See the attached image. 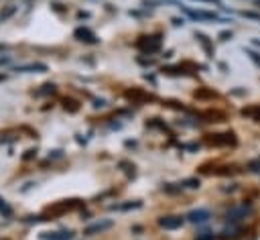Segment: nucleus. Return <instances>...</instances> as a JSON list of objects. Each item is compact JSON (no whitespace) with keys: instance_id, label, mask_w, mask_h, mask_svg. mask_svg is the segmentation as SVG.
<instances>
[{"instance_id":"obj_1","label":"nucleus","mask_w":260,"mask_h":240,"mask_svg":"<svg viewBox=\"0 0 260 240\" xmlns=\"http://www.w3.org/2000/svg\"><path fill=\"white\" fill-rule=\"evenodd\" d=\"M250 212H252V207H250V205H246V203H242V205H232V207L225 212V220H228L230 224H236V222L244 220Z\"/></svg>"},{"instance_id":"obj_2","label":"nucleus","mask_w":260,"mask_h":240,"mask_svg":"<svg viewBox=\"0 0 260 240\" xmlns=\"http://www.w3.org/2000/svg\"><path fill=\"white\" fill-rule=\"evenodd\" d=\"M183 218L181 216H175V214H169V216H160L158 218V226L165 228V230H177L183 226Z\"/></svg>"},{"instance_id":"obj_3","label":"nucleus","mask_w":260,"mask_h":240,"mask_svg":"<svg viewBox=\"0 0 260 240\" xmlns=\"http://www.w3.org/2000/svg\"><path fill=\"white\" fill-rule=\"evenodd\" d=\"M108 228H112V220H100V222H93V224L85 226L83 234L93 236V234H100V232H104V230H108Z\"/></svg>"},{"instance_id":"obj_4","label":"nucleus","mask_w":260,"mask_h":240,"mask_svg":"<svg viewBox=\"0 0 260 240\" xmlns=\"http://www.w3.org/2000/svg\"><path fill=\"white\" fill-rule=\"evenodd\" d=\"M138 47H140L142 51L152 53V51H156V49L160 47V41H158L156 37H142V39L138 41Z\"/></svg>"},{"instance_id":"obj_5","label":"nucleus","mask_w":260,"mask_h":240,"mask_svg":"<svg viewBox=\"0 0 260 240\" xmlns=\"http://www.w3.org/2000/svg\"><path fill=\"white\" fill-rule=\"evenodd\" d=\"M211 218V214L207 212V209H193L189 216H187V220L189 222H193V224H201V222H207Z\"/></svg>"},{"instance_id":"obj_6","label":"nucleus","mask_w":260,"mask_h":240,"mask_svg":"<svg viewBox=\"0 0 260 240\" xmlns=\"http://www.w3.org/2000/svg\"><path fill=\"white\" fill-rule=\"evenodd\" d=\"M207 142L209 144H232L234 138H232V134H209Z\"/></svg>"},{"instance_id":"obj_7","label":"nucleus","mask_w":260,"mask_h":240,"mask_svg":"<svg viewBox=\"0 0 260 240\" xmlns=\"http://www.w3.org/2000/svg\"><path fill=\"white\" fill-rule=\"evenodd\" d=\"M240 236H242V228H238L236 224H232L221 232V240H238Z\"/></svg>"},{"instance_id":"obj_8","label":"nucleus","mask_w":260,"mask_h":240,"mask_svg":"<svg viewBox=\"0 0 260 240\" xmlns=\"http://www.w3.org/2000/svg\"><path fill=\"white\" fill-rule=\"evenodd\" d=\"M73 205H75L73 199H69V201H59V203H55L53 207H49L47 212H51V214H63V212H69Z\"/></svg>"},{"instance_id":"obj_9","label":"nucleus","mask_w":260,"mask_h":240,"mask_svg":"<svg viewBox=\"0 0 260 240\" xmlns=\"http://www.w3.org/2000/svg\"><path fill=\"white\" fill-rule=\"evenodd\" d=\"M75 37L79 41H85V43H95V35L89 31V28H77L75 31Z\"/></svg>"},{"instance_id":"obj_10","label":"nucleus","mask_w":260,"mask_h":240,"mask_svg":"<svg viewBox=\"0 0 260 240\" xmlns=\"http://www.w3.org/2000/svg\"><path fill=\"white\" fill-rule=\"evenodd\" d=\"M47 69V65H43V63H28V65H18L16 67V71H20V73H28V71H45Z\"/></svg>"},{"instance_id":"obj_11","label":"nucleus","mask_w":260,"mask_h":240,"mask_svg":"<svg viewBox=\"0 0 260 240\" xmlns=\"http://www.w3.org/2000/svg\"><path fill=\"white\" fill-rule=\"evenodd\" d=\"M71 236H73L71 230H61V232H53V234H49L45 238L47 240H71Z\"/></svg>"},{"instance_id":"obj_12","label":"nucleus","mask_w":260,"mask_h":240,"mask_svg":"<svg viewBox=\"0 0 260 240\" xmlns=\"http://www.w3.org/2000/svg\"><path fill=\"white\" fill-rule=\"evenodd\" d=\"M0 212H2L4 216H10V214H12V209H10L8 205H6V201H4L2 197H0Z\"/></svg>"},{"instance_id":"obj_13","label":"nucleus","mask_w":260,"mask_h":240,"mask_svg":"<svg viewBox=\"0 0 260 240\" xmlns=\"http://www.w3.org/2000/svg\"><path fill=\"white\" fill-rule=\"evenodd\" d=\"M14 10H16L14 6H8L6 10H2V12H0V20H4V18H8V16H10V14L14 12Z\"/></svg>"},{"instance_id":"obj_14","label":"nucleus","mask_w":260,"mask_h":240,"mask_svg":"<svg viewBox=\"0 0 260 240\" xmlns=\"http://www.w3.org/2000/svg\"><path fill=\"white\" fill-rule=\"evenodd\" d=\"M197 39L201 41V45L205 47V51H207V53H211V47H209V43H207V37H203V35H197Z\"/></svg>"},{"instance_id":"obj_15","label":"nucleus","mask_w":260,"mask_h":240,"mask_svg":"<svg viewBox=\"0 0 260 240\" xmlns=\"http://www.w3.org/2000/svg\"><path fill=\"white\" fill-rule=\"evenodd\" d=\"M195 240H213V234L211 232H201L199 236H195Z\"/></svg>"},{"instance_id":"obj_16","label":"nucleus","mask_w":260,"mask_h":240,"mask_svg":"<svg viewBox=\"0 0 260 240\" xmlns=\"http://www.w3.org/2000/svg\"><path fill=\"white\" fill-rule=\"evenodd\" d=\"M185 187H199V179H187Z\"/></svg>"},{"instance_id":"obj_17","label":"nucleus","mask_w":260,"mask_h":240,"mask_svg":"<svg viewBox=\"0 0 260 240\" xmlns=\"http://www.w3.org/2000/svg\"><path fill=\"white\" fill-rule=\"evenodd\" d=\"M248 55H250V59H254V61H256V65H260V57H258L254 51H248Z\"/></svg>"},{"instance_id":"obj_18","label":"nucleus","mask_w":260,"mask_h":240,"mask_svg":"<svg viewBox=\"0 0 260 240\" xmlns=\"http://www.w3.org/2000/svg\"><path fill=\"white\" fill-rule=\"evenodd\" d=\"M195 2H207V4H215V6H219V0H195Z\"/></svg>"}]
</instances>
